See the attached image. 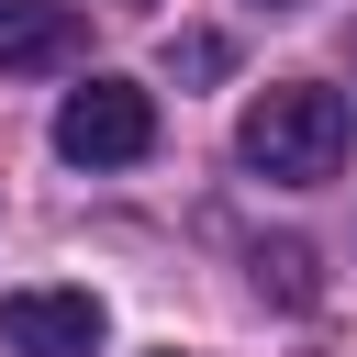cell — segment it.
Instances as JSON below:
<instances>
[{
	"label": "cell",
	"instance_id": "1",
	"mask_svg": "<svg viewBox=\"0 0 357 357\" xmlns=\"http://www.w3.org/2000/svg\"><path fill=\"white\" fill-rule=\"evenodd\" d=\"M346 145H357V112H346V89H324V78H279V89H257L245 123H234V156H245L257 178H279V190H324V178L346 167Z\"/></svg>",
	"mask_w": 357,
	"mask_h": 357
},
{
	"label": "cell",
	"instance_id": "2",
	"mask_svg": "<svg viewBox=\"0 0 357 357\" xmlns=\"http://www.w3.org/2000/svg\"><path fill=\"white\" fill-rule=\"evenodd\" d=\"M145 145H156V100H145L134 78L67 89V112H56V156H67V167H134Z\"/></svg>",
	"mask_w": 357,
	"mask_h": 357
},
{
	"label": "cell",
	"instance_id": "3",
	"mask_svg": "<svg viewBox=\"0 0 357 357\" xmlns=\"http://www.w3.org/2000/svg\"><path fill=\"white\" fill-rule=\"evenodd\" d=\"M0 346L11 357H100V301L89 290H0Z\"/></svg>",
	"mask_w": 357,
	"mask_h": 357
},
{
	"label": "cell",
	"instance_id": "4",
	"mask_svg": "<svg viewBox=\"0 0 357 357\" xmlns=\"http://www.w3.org/2000/svg\"><path fill=\"white\" fill-rule=\"evenodd\" d=\"M89 56V11L78 0H0V67L11 78H56Z\"/></svg>",
	"mask_w": 357,
	"mask_h": 357
},
{
	"label": "cell",
	"instance_id": "5",
	"mask_svg": "<svg viewBox=\"0 0 357 357\" xmlns=\"http://www.w3.org/2000/svg\"><path fill=\"white\" fill-rule=\"evenodd\" d=\"M167 67H178V78H223V33H178Z\"/></svg>",
	"mask_w": 357,
	"mask_h": 357
},
{
	"label": "cell",
	"instance_id": "6",
	"mask_svg": "<svg viewBox=\"0 0 357 357\" xmlns=\"http://www.w3.org/2000/svg\"><path fill=\"white\" fill-rule=\"evenodd\" d=\"M123 11H145V0H123Z\"/></svg>",
	"mask_w": 357,
	"mask_h": 357
}]
</instances>
